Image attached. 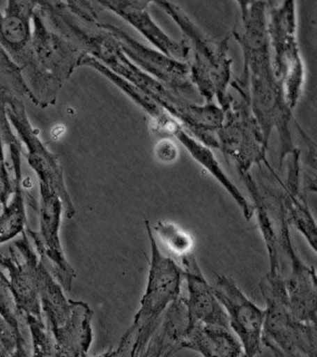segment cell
<instances>
[{
	"mask_svg": "<svg viewBox=\"0 0 317 357\" xmlns=\"http://www.w3.org/2000/svg\"><path fill=\"white\" fill-rule=\"evenodd\" d=\"M241 5V26L235 36L243 47L246 68L252 82V106L264 142L267 144L272 126H279L288 147L291 142L288 127L291 108L286 103L282 86L275 77L270 61L268 35L266 32L265 3H239ZM282 138V139H283Z\"/></svg>",
	"mask_w": 317,
	"mask_h": 357,
	"instance_id": "obj_1",
	"label": "cell"
},
{
	"mask_svg": "<svg viewBox=\"0 0 317 357\" xmlns=\"http://www.w3.org/2000/svg\"><path fill=\"white\" fill-rule=\"evenodd\" d=\"M33 66L24 80L40 108L55 105L63 85L85 55L79 47L47 25L36 8L32 20Z\"/></svg>",
	"mask_w": 317,
	"mask_h": 357,
	"instance_id": "obj_2",
	"label": "cell"
},
{
	"mask_svg": "<svg viewBox=\"0 0 317 357\" xmlns=\"http://www.w3.org/2000/svg\"><path fill=\"white\" fill-rule=\"evenodd\" d=\"M190 38L194 54V63L190 68L191 79L208 102L218 99L226 107V86L230 79L232 61L227 55V38L214 42L206 36L180 7L169 2H157Z\"/></svg>",
	"mask_w": 317,
	"mask_h": 357,
	"instance_id": "obj_3",
	"label": "cell"
},
{
	"mask_svg": "<svg viewBox=\"0 0 317 357\" xmlns=\"http://www.w3.org/2000/svg\"><path fill=\"white\" fill-rule=\"evenodd\" d=\"M146 227L150 243L148 275L132 326L140 334L152 331L163 319L169 307L182 298L183 280V271L179 262L161 250L146 222Z\"/></svg>",
	"mask_w": 317,
	"mask_h": 357,
	"instance_id": "obj_4",
	"label": "cell"
},
{
	"mask_svg": "<svg viewBox=\"0 0 317 357\" xmlns=\"http://www.w3.org/2000/svg\"><path fill=\"white\" fill-rule=\"evenodd\" d=\"M99 73L104 75L105 77H107V79H109L111 82L115 84L118 89H121L125 94L127 95L130 99L134 100L141 107L146 109L147 113L152 116V119H154V127L152 128L171 134V135L179 139L185 145L186 149L193 155V158L197 162H199L200 165H202L208 170V172H210L215 178V180L219 184H222L225 191L235 201L241 211H245V209L247 208L249 201L244 197L235 184H233V181L230 180V178L228 177L226 173L219 166L218 161L214 158L213 153H211L210 149H208L204 145L194 139L193 137L189 135V133L186 132L185 128L180 124L178 120L167 113L165 110H163L160 106H158L157 103L150 100L146 95L141 93L132 84L118 77V75L114 74L107 67H100Z\"/></svg>",
	"mask_w": 317,
	"mask_h": 357,
	"instance_id": "obj_5",
	"label": "cell"
},
{
	"mask_svg": "<svg viewBox=\"0 0 317 357\" xmlns=\"http://www.w3.org/2000/svg\"><path fill=\"white\" fill-rule=\"evenodd\" d=\"M5 108L8 119L17 133L16 136L26 147L27 163L37 175L38 183L49 187L59 195L63 205V215L66 219H72L77 211L66 187L59 158L46 146L33 127L24 100H10Z\"/></svg>",
	"mask_w": 317,
	"mask_h": 357,
	"instance_id": "obj_6",
	"label": "cell"
},
{
	"mask_svg": "<svg viewBox=\"0 0 317 357\" xmlns=\"http://www.w3.org/2000/svg\"><path fill=\"white\" fill-rule=\"evenodd\" d=\"M294 5V2H285L272 10L268 28L275 53L272 69L291 109L300 99L304 81V68L296 41Z\"/></svg>",
	"mask_w": 317,
	"mask_h": 357,
	"instance_id": "obj_7",
	"label": "cell"
},
{
	"mask_svg": "<svg viewBox=\"0 0 317 357\" xmlns=\"http://www.w3.org/2000/svg\"><path fill=\"white\" fill-rule=\"evenodd\" d=\"M277 231L278 253L285 283L286 297L292 314L303 322H316V272L309 266L295 251L289 225L282 208Z\"/></svg>",
	"mask_w": 317,
	"mask_h": 357,
	"instance_id": "obj_8",
	"label": "cell"
},
{
	"mask_svg": "<svg viewBox=\"0 0 317 357\" xmlns=\"http://www.w3.org/2000/svg\"><path fill=\"white\" fill-rule=\"evenodd\" d=\"M40 231L26 228L38 255L46 261L49 272L63 289L71 291L77 273L69 264L61 243V222L63 205L59 195L49 187L40 185Z\"/></svg>",
	"mask_w": 317,
	"mask_h": 357,
	"instance_id": "obj_9",
	"label": "cell"
},
{
	"mask_svg": "<svg viewBox=\"0 0 317 357\" xmlns=\"http://www.w3.org/2000/svg\"><path fill=\"white\" fill-rule=\"evenodd\" d=\"M10 248V254L0 252V267L8 271L10 289L22 315H33L44 320L38 286V265L40 256L31 247L26 229L21 238Z\"/></svg>",
	"mask_w": 317,
	"mask_h": 357,
	"instance_id": "obj_10",
	"label": "cell"
},
{
	"mask_svg": "<svg viewBox=\"0 0 317 357\" xmlns=\"http://www.w3.org/2000/svg\"><path fill=\"white\" fill-rule=\"evenodd\" d=\"M212 287L226 312L229 326L249 351H254L263 331L265 310L253 303L230 276L217 275Z\"/></svg>",
	"mask_w": 317,
	"mask_h": 357,
	"instance_id": "obj_11",
	"label": "cell"
},
{
	"mask_svg": "<svg viewBox=\"0 0 317 357\" xmlns=\"http://www.w3.org/2000/svg\"><path fill=\"white\" fill-rule=\"evenodd\" d=\"M98 24L116 39L125 55L130 61H135L141 68L160 78L175 91H188L192 89L193 82L190 67L187 64L149 49L116 25L100 21Z\"/></svg>",
	"mask_w": 317,
	"mask_h": 357,
	"instance_id": "obj_12",
	"label": "cell"
},
{
	"mask_svg": "<svg viewBox=\"0 0 317 357\" xmlns=\"http://www.w3.org/2000/svg\"><path fill=\"white\" fill-rule=\"evenodd\" d=\"M187 284V297L182 298L187 322L229 328L226 312L214 293L212 284L200 269L194 254L179 261Z\"/></svg>",
	"mask_w": 317,
	"mask_h": 357,
	"instance_id": "obj_13",
	"label": "cell"
},
{
	"mask_svg": "<svg viewBox=\"0 0 317 357\" xmlns=\"http://www.w3.org/2000/svg\"><path fill=\"white\" fill-rule=\"evenodd\" d=\"M38 1H9L0 10V47L23 73L24 78L33 66L32 20Z\"/></svg>",
	"mask_w": 317,
	"mask_h": 357,
	"instance_id": "obj_14",
	"label": "cell"
},
{
	"mask_svg": "<svg viewBox=\"0 0 317 357\" xmlns=\"http://www.w3.org/2000/svg\"><path fill=\"white\" fill-rule=\"evenodd\" d=\"M238 113L232 112L229 122L222 126L219 137L226 155L232 159L242 177L249 174L252 163L264 158L266 144L261 128L250 120L244 105L235 106Z\"/></svg>",
	"mask_w": 317,
	"mask_h": 357,
	"instance_id": "obj_15",
	"label": "cell"
},
{
	"mask_svg": "<svg viewBox=\"0 0 317 357\" xmlns=\"http://www.w3.org/2000/svg\"><path fill=\"white\" fill-rule=\"evenodd\" d=\"M102 11L109 10L118 14L146 36L167 57L173 60H186L190 54V46L186 41L176 42L163 32L150 16L147 6L143 1H97Z\"/></svg>",
	"mask_w": 317,
	"mask_h": 357,
	"instance_id": "obj_16",
	"label": "cell"
},
{
	"mask_svg": "<svg viewBox=\"0 0 317 357\" xmlns=\"http://www.w3.org/2000/svg\"><path fill=\"white\" fill-rule=\"evenodd\" d=\"M5 144L10 151L13 167V192L12 199L0 213V245L15 238L26 231V209L22 172V144L10 127V123L3 126Z\"/></svg>",
	"mask_w": 317,
	"mask_h": 357,
	"instance_id": "obj_17",
	"label": "cell"
},
{
	"mask_svg": "<svg viewBox=\"0 0 317 357\" xmlns=\"http://www.w3.org/2000/svg\"><path fill=\"white\" fill-rule=\"evenodd\" d=\"M154 236L155 241L160 242L169 257L179 262L180 259L194 254V240L190 233L176 223L158 220L154 222H146Z\"/></svg>",
	"mask_w": 317,
	"mask_h": 357,
	"instance_id": "obj_18",
	"label": "cell"
},
{
	"mask_svg": "<svg viewBox=\"0 0 317 357\" xmlns=\"http://www.w3.org/2000/svg\"><path fill=\"white\" fill-rule=\"evenodd\" d=\"M29 99L33 97L24 80L23 73L0 47V105H6L10 100Z\"/></svg>",
	"mask_w": 317,
	"mask_h": 357,
	"instance_id": "obj_19",
	"label": "cell"
},
{
	"mask_svg": "<svg viewBox=\"0 0 317 357\" xmlns=\"http://www.w3.org/2000/svg\"><path fill=\"white\" fill-rule=\"evenodd\" d=\"M282 208L284 214L289 225L294 227L302 234L314 251L316 250V226L308 206L300 192H291L285 199V206Z\"/></svg>",
	"mask_w": 317,
	"mask_h": 357,
	"instance_id": "obj_20",
	"label": "cell"
},
{
	"mask_svg": "<svg viewBox=\"0 0 317 357\" xmlns=\"http://www.w3.org/2000/svg\"><path fill=\"white\" fill-rule=\"evenodd\" d=\"M0 317L3 318L15 331L16 337H21V320L24 317L18 311L15 296L10 289L9 278L0 267Z\"/></svg>",
	"mask_w": 317,
	"mask_h": 357,
	"instance_id": "obj_21",
	"label": "cell"
},
{
	"mask_svg": "<svg viewBox=\"0 0 317 357\" xmlns=\"http://www.w3.org/2000/svg\"><path fill=\"white\" fill-rule=\"evenodd\" d=\"M7 119L6 108L4 105H0V208L2 209L9 203L13 192V180L10 178L8 170L4 152L5 141L2 132L3 123Z\"/></svg>",
	"mask_w": 317,
	"mask_h": 357,
	"instance_id": "obj_22",
	"label": "cell"
},
{
	"mask_svg": "<svg viewBox=\"0 0 317 357\" xmlns=\"http://www.w3.org/2000/svg\"><path fill=\"white\" fill-rule=\"evenodd\" d=\"M178 153L176 145L168 139L160 141L155 147V158L162 163H173L178 158Z\"/></svg>",
	"mask_w": 317,
	"mask_h": 357,
	"instance_id": "obj_23",
	"label": "cell"
}]
</instances>
